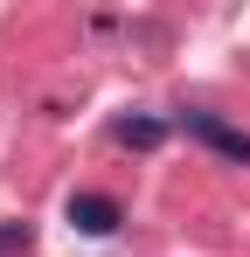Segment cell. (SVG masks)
Here are the masks:
<instances>
[{
    "label": "cell",
    "instance_id": "1",
    "mask_svg": "<svg viewBox=\"0 0 250 257\" xmlns=\"http://www.w3.org/2000/svg\"><path fill=\"white\" fill-rule=\"evenodd\" d=\"M181 132H188V139H202L208 153H222L229 167H250V132L229 125L222 111H202V104H195V111H181Z\"/></svg>",
    "mask_w": 250,
    "mask_h": 257
},
{
    "label": "cell",
    "instance_id": "2",
    "mask_svg": "<svg viewBox=\"0 0 250 257\" xmlns=\"http://www.w3.org/2000/svg\"><path fill=\"white\" fill-rule=\"evenodd\" d=\"M118 222H125V209L111 195H70V229L77 236H111Z\"/></svg>",
    "mask_w": 250,
    "mask_h": 257
},
{
    "label": "cell",
    "instance_id": "3",
    "mask_svg": "<svg viewBox=\"0 0 250 257\" xmlns=\"http://www.w3.org/2000/svg\"><path fill=\"white\" fill-rule=\"evenodd\" d=\"M118 146H132V153H160V146H167V125H160V118H118Z\"/></svg>",
    "mask_w": 250,
    "mask_h": 257
},
{
    "label": "cell",
    "instance_id": "4",
    "mask_svg": "<svg viewBox=\"0 0 250 257\" xmlns=\"http://www.w3.org/2000/svg\"><path fill=\"white\" fill-rule=\"evenodd\" d=\"M35 250V229L28 222H0V257H28Z\"/></svg>",
    "mask_w": 250,
    "mask_h": 257
}]
</instances>
